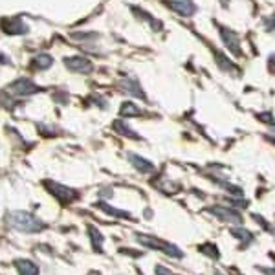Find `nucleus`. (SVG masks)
Returning a JSON list of instances; mask_svg holds the SVG:
<instances>
[{"label":"nucleus","instance_id":"16","mask_svg":"<svg viewBox=\"0 0 275 275\" xmlns=\"http://www.w3.org/2000/svg\"><path fill=\"white\" fill-rule=\"evenodd\" d=\"M88 235L92 238V242H94V250L96 251H101V244H103V235L97 231V228H88Z\"/></svg>","mask_w":275,"mask_h":275},{"label":"nucleus","instance_id":"10","mask_svg":"<svg viewBox=\"0 0 275 275\" xmlns=\"http://www.w3.org/2000/svg\"><path fill=\"white\" fill-rule=\"evenodd\" d=\"M15 268L19 272V275H39V266L28 259H17Z\"/></svg>","mask_w":275,"mask_h":275},{"label":"nucleus","instance_id":"22","mask_svg":"<svg viewBox=\"0 0 275 275\" xmlns=\"http://www.w3.org/2000/svg\"><path fill=\"white\" fill-rule=\"evenodd\" d=\"M156 275H173V274L167 268H163V266H156Z\"/></svg>","mask_w":275,"mask_h":275},{"label":"nucleus","instance_id":"11","mask_svg":"<svg viewBox=\"0 0 275 275\" xmlns=\"http://www.w3.org/2000/svg\"><path fill=\"white\" fill-rule=\"evenodd\" d=\"M128 160H130V163H132L140 173H153L154 171L153 161L145 160V158H141L138 154H128Z\"/></svg>","mask_w":275,"mask_h":275},{"label":"nucleus","instance_id":"19","mask_svg":"<svg viewBox=\"0 0 275 275\" xmlns=\"http://www.w3.org/2000/svg\"><path fill=\"white\" fill-rule=\"evenodd\" d=\"M198 250L202 253H205L207 257H211V259H218V250L215 244H204V246H200Z\"/></svg>","mask_w":275,"mask_h":275},{"label":"nucleus","instance_id":"9","mask_svg":"<svg viewBox=\"0 0 275 275\" xmlns=\"http://www.w3.org/2000/svg\"><path fill=\"white\" fill-rule=\"evenodd\" d=\"M220 37H222V40H224V44L231 50V53L240 55V42H238L237 33L228 30V28H220Z\"/></svg>","mask_w":275,"mask_h":275},{"label":"nucleus","instance_id":"8","mask_svg":"<svg viewBox=\"0 0 275 275\" xmlns=\"http://www.w3.org/2000/svg\"><path fill=\"white\" fill-rule=\"evenodd\" d=\"M169 7L173 11L180 13L182 17H191V15L196 13V6H195V2H191V0H171Z\"/></svg>","mask_w":275,"mask_h":275},{"label":"nucleus","instance_id":"20","mask_svg":"<svg viewBox=\"0 0 275 275\" xmlns=\"http://www.w3.org/2000/svg\"><path fill=\"white\" fill-rule=\"evenodd\" d=\"M101 209H105V213H109V215H114V217H119V218H130V215L125 211H119V209H114V207H110L107 204H101Z\"/></svg>","mask_w":275,"mask_h":275},{"label":"nucleus","instance_id":"12","mask_svg":"<svg viewBox=\"0 0 275 275\" xmlns=\"http://www.w3.org/2000/svg\"><path fill=\"white\" fill-rule=\"evenodd\" d=\"M51 63H53V59L48 55V53H40L37 57L32 61V68L33 70H46V68H50Z\"/></svg>","mask_w":275,"mask_h":275},{"label":"nucleus","instance_id":"23","mask_svg":"<svg viewBox=\"0 0 275 275\" xmlns=\"http://www.w3.org/2000/svg\"><path fill=\"white\" fill-rule=\"evenodd\" d=\"M264 275H275V270H270V268H261Z\"/></svg>","mask_w":275,"mask_h":275},{"label":"nucleus","instance_id":"4","mask_svg":"<svg viewBox=\"0 0 275 275\" xmlns=\"http://www.w3.org/2000/svg\"><path fill=\"white\" fill-rule=\"evenodd\" d=\"M9 90H11L15 96H20V97H26V96H32V94H37L40 92V86L33 83L32 79H28V77H20L17 81H13L9 84Z\"/></svg>","mask_w":275,"mask_h":275},{"label":"nucleus","instance_id":"24","mask_svg":"<svg viewBox=\"0 0 275 275\" xmlns=\"http://www.w3.org/2000/svg\"><path fill=\"white\" fill-rule=\"evenodd\" d=\"M270 138H272V140H274V141H275V132H274V134H272V136H270Z\"/></svg>","mask_w":275,"mask_h":275},{"label":"nucleus","instance_id":"2","mask_svg":"<svg viewBox=\"0 0 275 275\" xmlns=\"http://www.w3.org/2000/svg\"><path fill=\"white\" fill-rule=\"evenodd\" d=\"M136 238H138V242L143 244V246H147V248H153V250L165 251L167 255L174 257V259H180V257L184 255V253H182V250H178L176 246L163 242V240H160V238L149 237V235H141V233H138V235H136Z\"/></svg>","mask_w":275,"mask_h":275},{"label":"nucleus","instance_id":"1","mask_svg":"<svg viewBox=\"0 0 275 275\" xmlns=\"http://www.w3.org/2000/svg\"><path fill=\"white\" fill-rule=\"evenodd\" d=\"M7 222L11 228L22 231V233H39L46 228L42 220H39L37 217H33L32 213L26 211H11L7 215Z\"/></svg>","mask_w":275,"mask_h":275},{"label":"nucleus","instance_id":"18","mask_svg":"<svg viewBox=\"0 0 275 275\" xmlns=\"http://www.w3.org/2000/svg\"><path fill=\"white\" fill-rule=\"evenodd\" d=\"M215 57H217V63H218V66L222 68V70H228V72H235V66H233V63H230L228 59L222 55V53H215Z\"/></svg>","mask_w":275,"mask_h":275},{"label":"nucleus","instance_id":"5","mask_svg":"<svg viewBox=\"0 0 275 275\" xmlns=\"http://www.w3.org/2000/svg\"><path fill=\"white\" fill-rule=\"evenodd\" d=\"M209 213H213L215 217H218L224 222H230V224H242V217L235 209H228L222 205H213V207H209Z\"/></svg>","mask_w":275,"mask_h":275},{"label":"nucleus","instance_id":"6","mask_svg":"<svg viewBox=\"0 0 275 275\" xmlns=\"http://www.w3.org/2000/svg\"><path fill=\"white\" fill-rule=\"evenodd\" d=\"M64 64L72 72H79V74H90V72L94 70L92 63L84 57H66L64 59Z\"/></svg>","mask_w":275,"mask_h":275},{"label":"nucleus","instance_id":"7","mask_svg":"<svg viewBox=\"0 0 275 275\" xmlns=\"http://www.w3.org/2000/svg\"><path fill=\"white\" fill-rule=\"evenodd\" d=\"M2 28L7 35H22L28 32V26L24 24V20L20 17H11V19L2 20Z\"/></svg>","mask_w":275,"mask_h":275},{"label":"nucleus","instance_id":"21","mask_svg":"<svg viewBox=\"0 0 275 275\" xmlns=\"http://www.w3.org/2000/svg\"><path fill=\"white\" fill-rule=\"evenodd\" d=\"M261 121H264V123H268V125H275V118L270 112H266V114H259L257 116Z\"/></svg>","mask_w":275,"mask_h":275},{"label":"nucleus","instance_id":"14","mask_svg":"<svg viewBox=\"0 0 275 275\" xmlns=\"http://www.w3.org/2000/svg\"><path fill=\"white\" fill-rule=\"evenodd\" d=\"M114 128L118 130V132H119V134L127 136V138H132V140H140V136L136 134L132 128H128L123 121H119V119H118V121H114Z\"/></svg>","mask_w":275,"mask_h":275},{"label":"nucleus","instance_id":"13","mask_svg":"<svg viewBox=\"0 0 275 275\" xmlns=\"http://www.w3.org/2000/svg\"><path fill=\"white\" fill-rule=\"evenodd\" d=\"M119 114L123 116V118H132V116H140L141 110L136 107L134 103H123L121 109H119Z\"/></svg>","mask_w":275,"mask_h":275},{"label":"nucleus","instance_id":"17","mask_svg":"<svg viewBox=\"0 0 275 275\" xmlns=\"http://www.w3.org/2000/svg\"><path fill=\"white\" fill-rule=\"evenodd\" d=\"M231 235L240 238V240H244V242H251V240H253V235H251L248 230H244V228H233V230H231Z\"/></svg>","mask_w":275,"mask_h":275},{"label":"nucleus","instance_id":"15","mask_svg":"<svg viewBox=\"0 0 275 275\" xmlns=\"http://www.w3.org/2000/svg\"><path fill=\"white\" fill-rule=\"evenodd\" d=\"M123 86H125L128 94H132V96L145 97V94H143V92H141V88H140V84L136 83L134 79H125V81H123Z\"/></svg>","mask_w":275,"mask_h":275},{"label":"nucleus","instance_id":"3","mask_svg":"<svg viewBox=\"0 0 275 275\" xmlns=\"http://www.w3.org/2000/svg\"><path fill=\"white\" fill-rule=\"evenodd\" d=\"M44 187L59 200V202H63V204H70V202L79 198V193L77 191H74V189H70V187H66V186H61L57 182H51V180L46 182Z\"/></svg>","mask_w":275,"mask_h":275}]
</instances>
